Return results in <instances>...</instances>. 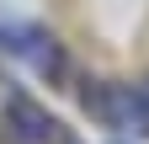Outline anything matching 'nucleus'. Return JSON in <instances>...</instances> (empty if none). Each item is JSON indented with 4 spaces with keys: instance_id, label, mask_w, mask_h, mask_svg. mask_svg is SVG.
<instances>
[{
    "instance_id": "nucleus-3",
    "label": "nucleus",
    "mask_w": 149,
    "mask_h": 144,
    "mask_svg": "<svg viewBox=\"0 0 149 144\" xmlns=\"http://www.w3.org/2000/svg\"><path fill=\"white\" fill-rule=\"evenodd\" d=\"M0 48H11L16 59H27L37 75H48V80H64L69 75L64 48L53 43L48 32H37V27H0Z\"/></svg>"
},
{
    "instance_id": "nucleus-2",
    "label": "nucleus",
    "mask_w": 149,
    "mask_h": 144,
    "mask_svg": "<svg viewBox=\"0 0 149 144\" xmlns=\"http://www.w3.org/2000/svg\"><path fill=\"white\" fill-rule=\"evenodd\" d=\"M0 139L6 144H59L64 139V123L37 107L32 96L22 91H6V107H0Z\"/></svg>"
},
{
    "instance_id": "nucleus-4",
    "label": "nucleus",
    "mask_w": 149,
    "mask_h": 144,
    "mask_svg": "<svg viewBox=\"0 0 149 144\" xmlns=\"http://www.w3.org/2000/svg\"><path fill=\"white\" fill-rule=\"evenodd\" d=\"M139 96H144V107H149V80H139Z\"/></svg>"
},
{
    "instance_id": "nucleus-5",
    "label": "nucleus",
    "mask_w": 149,
    "mask_h": 144,
    "mask_svg": "<svg viewBox=\"0 0 149 144\" xmlns=\"http://www.w3.org/2000/svg\"><path fill=\"white\" fill-rule=\"evenodd\" d=\"M59 144H80V139H69V134H64V139H59Z\"/></svg>"
},
{
    "instance_id": "nucleus-1",
    "label": "nucleus",
    "mask_w": 149,
    "mask_h": 144,
    "mask_svg": "<svg viewBox=\"0 0 149 144\" xmlns=\"http://www.w3.org/2000/svg\"><path fill=\"white\" fill-rule=\"evenodd\" d=\"M80 107L112 134H139L149 139V107L139 85H112V80H80Z\"/></svg>"
}]
</instances>
